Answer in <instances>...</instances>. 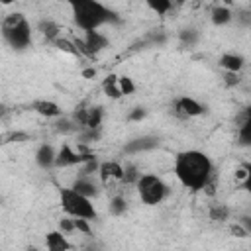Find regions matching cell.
<instances>
[{
	"label": "cell",
	"mask_w": 251,
	"mask_h": 251,
	"mask_svg": "<svg viewBox=\"0 0 251 251\" xmlns=\"http://www.w3.org/2000/svg\"><path fill=\"white\" fill-rule=\"evenodd\" d=\"M210 20H212V24H214V25L222 27V25H227V24H231V22H233V12H231L227 6L220 4V6L212 8V12H210Z\"/></svg>",
	"instance_id": "obj_16"
},
{
	"label": "cell",
	"mask_w": 251,
	"mask_h": 251,
	"mask_svg": "<svg viewBox=\"0 0 251 251\" xmlns=\"http://www.w3.org/2000/svg\"><path fill=\"white\" fill-rule=\"evenodd\" d=\"M96 155L92 153H82L78 149H73L69 143H63L57 149V159H55V169H71V167H78L84 161L92 159Z\"/></svg>",
	"instance_id": "obj_6"
},
{
	"label": "cell",
	"mask_w": 251,
	"mask_h": 251,
	"mask_svg": "<svg viewBox=\"0 0 251 251\" xmlns=\"http://www.w3.org/2000/svg\"><path fill=\"white\" fill-rule=\"evenodd\" d=\"M37 29H39L41 35H43L47 41H51V43L61 37V27H59L55 22H51V20H41L39 25H37Z\"/></svg>",
	"instance_id": "obj_19"
},
{
	"label": "cell",
	"mask_w": 251,
	"mask_h": 251,
	"mask_svg": "<svg viewBox=\"0 0 251 251\" xmlns=\"http://www.w3.org/2000/svg\"><path fill=\"white\" fill-rule=\"evenodd\" d=\"M118 84H120V90H122L124 96H129V94H133V92L137 90L133 78H131V76H126V75L118 76Z\"/></svg>",
	"instance_id": "obj_27"
},
{
	"label": "cell",
	"mask_w": 251,
	"mask_h": 251,
	"mask_svg": "<svg viewBox=\"0 0 251 251\" xmlns=\"http://www.w3.org/2000/svg\"><path fill=\"white\" fill-rule=\"evenodd\" d=\"M2 37L14 51H24L31 45V25L22 12H12L2 20Z\"/></svg>",
	"instance_id": "obj_3"
},
{
	"label": "cell",
	"mask_w": 251,
	"mask_h": 251,
	"mask_svg": "<svg viewBox=\"0 0 251 251\" xmlns=\"http://www.w3.org/2000/svg\"><path fill=\"white\" fill-rule=\"evenodd\" d=\"M237 143L241 147H251V106L243 110V116L237 126Z\"/></svg>",
	"instance_id": "obj_14"
},
{
	"label": "cell",
	"mask_w": 251,
	"mask_h": 251,
	"mask_svg": "<svg viewBox=\"0 0 251 251\" xmlns=\"http://www.w3.org/2000/svg\"><path fill=\"white\" fill-rule=\"evenodd\" d=\"M145 2V6L151 10V12H155L157 16H167L176 4H175V0H143Z\"/></svg>",
	"instance_id": "obj_21"
},
{
	"label": "cell",
	"mask_w": 251,
	"mask_h": 251,
	"mask_svg": "<svg viewBox=\"0 0 251 251\" xmlns=\"http://www.w3.org/2000/svg\"><path fill=\"white\" fill-rule=\"evenodd\" d=\"M96 75H98V73H96V69H94V67L82 69V76H84V78H96Z\"/></svg>",
	"instance_id": "obj_36"
},
{
	"label": "cell",
	"mask_w": 251,
	"mask_h": 251,
	"mask_svg": "<svg viewBox=\"0 0 251 251\" xmlns=\"http://www.w3.org/2000/svg\"><path fill=\"white\" fill-rule=\"evenodd\" d=\"M75 226H76V231H80V233H86V235H90V233H92L90 220H84V218H75Z\"/></svg>",
	"instance_id": "obj_33"
},
{
	"label": "cell",
	"mask_w": 251,
	"mask_h": 251,
	"mask_svg": "<svg viewBox=\"0 0 251 251\" xmlns=\"http://www.w3.org/2000/svg\"><path fill=\"white\" fill-rule=\"evenodd\" d=\"M53 129H55L57 133H63V135H67V133H75L76 129L80 131L78 124H76L73 118H65V116H59V118H55Z\"/></svg>",
	"instance_id": "obj_20"
},
{
	"label": "cell",
	"mask_w": 251,
	"mask_h": 251,
	"mask_svg": "<svg viewBox=\"0 0 251 251\" xmlns=\"http://www.w3.org/2000/svg\"><path fill=\"white\" fill-rule=\"evenodd\" d=\"M139 176H141V173H139V169H137V165L135 163H126L124 165V176H122V184H126V186H135V182L139 180Z\"/></svg>",
	"instance_id": "obj_23"
},
{
	"label": "cell",
	"mask_w": 251,
	"mask_h": 251,
	"mask_svg": "<svg viewBox=\"0 0 251 251\" xmlns=\"http://www.w3.org/2000/svg\"><path fill=\"white\" fill-rule=\"evenodd\" d=\"M122 176H124V165L120 163V161H100V167H98V178H100V184H104V186H108L110 182H114V180H122Z\"/></svg>",
	"instance_id": "obj_8"
},
{
	"label": "cell",
	"mask_w": 251,
	"mask_h": 251,
	"mask_svg": "<svg viewBox=\"0 0 251 251\" xmlns=\"http://www.w3.org/2000/svg\"><path fill=\"white\" fill-rule=\"evenodd\" d=\"M45 247L49 251H69V249H73V243L67 239L65 231L55 229V231H49L45 235Z\"/></svg>",
	"instance_id": "obj_13"
},
{
	"label": "cell",
	"mask_w": 251,
	"mask_h": 251,
	"mask_svg": "<svg viewBox=\"0 0 251 251\" xmlns=\"http://www.w3.org/2000/svg\"><path fill=\"white\" fill-rule=\"evenodd\" d=\"M239 224H241V226L247 229V233L251 235V216H241V218H239Z\"/></svg>",
	"instance_id": "obj_35"
},
{
	"label": "cell",
	"mask_w": 251,
	"mask_h": 251,
	"mask_svg": "<svg viewBox=\"0 0 251 251\" xmlns=\"http://www.w3.org/2000/svg\"><path fill=\"white\" fill-rule=\"evenodd\" d=\"M59 204H61L63 212L73 216V218H84V220L92 222L98 216V212L92 204V198L76 192L73 186L59 188Z\"/></svg>",
	"instance_id": "obj_4"
},
{
	"label": "cell",
	"mask_w": 251,
	"mask_h": 251,
	"mask_svg": "<svg viewBox=\"0 0 251 251\" xmlns=\"http://www.w3.org/2000/svg\"><path fill=\"white\" fill-rule=\"evenodd\" d=\"M155 147H159V137L141 135V137H135V139L127 141L126 147H124V153L126 155H137V153H143V151H151Z\"/></svg>",
	"instance_id": "obj_9"
},
{
	"label": "cell",
	"mask_w": 251,
	"mask_h": 251,
	"mask_svg": "<svg viewBox=\"0 0 251 251\" xmlns=\"http://www.w3.org/2000/svg\"><path fill=\"white\" fill-rule=\"evenodd\" d=\"M108 212H110L112 216H124V214L127 212V200H126V196L114 194V196L110 198V202H108Z\"/></svg>",
	"instance_id": "obj_22"
},
{
	"label": "cell",
	"mask_w": 251,
	"mask_h": 251,
	"mask_svg": "<svg viewBox=\"0 0 251 251\" xmlns=\"http://www.w3.org/2000/svg\"><path fill=\"white\" fill-rule=\"evenodd\" d=\"M55 159H57V151H55V147L51 143H41L37 147V151H35V163H37L39 169H45V171L53 169L55 167Z\"/></svg>",
	"instance_id": "obj_12"
},
{
	"label": "cell",
	"mask_w": 251,
	"mask_h": 251,
	"mask_svg": "<svg viewBox=\"0 0 251 251\" xmlns=\"http://www.w3.org/2000/svg\"><path fill=\"white\" fill-rule=\"evenodd\" d=\"M12 2H14V0H2V4H6V6H8V4H12Z\"/></svg>",
	"instance_id": "obj_38"
},
{
	"label": "cell",
	"mask_w": 251,
	"mask_h": 251,
	"mask_svg": "<svg viewBox=\"0 0 251 251\" xmlns=\"http://www.w3.org/2000/svg\"><path fill=\"white\" fill-rule=\"evenodd\" d=\"M104 120V108L102 106H88L86 108V124L84 127H92V129H100ZM82 127V129H84Z\"/></svg>",
	"instance_id": "obj_17"
},
{
	"label": "cell",
	"mask_w": 251,
	"mask_h": 251,
	"mask_svg": "<svg viewBox=\"0 0 251 251\" xmlns=\"http://www.w3.org/2000/svg\"><path fill=\"white\" fill-rule=\"evenodd\" d=\"M249 8H251V6H249Z\"/></svg>",
	"instance_id": "obj_39"
},
{
	"label": "cell",
	"mask_w": 251,
	"mask_h": 251,
	"mask_svg": "<svg viewBox=\"0 0 251 251\" xmlns=\"http://www.w3.org/2000/svg\"><path fill=\"white\" fill-rule=\"evenodd\" d=\"M59 229L65 231V233H71V231H76V226H75V218L73 216H65L59 220Z\"/></svg>",
	"instance_id": "obj_31"
},
{
	"label": "cell",
	"mask_w": 251,
	"mask_h": 251,
	"mask_svg": "<svg viewBox=\"0 0 251 251\" xmlns=\"http://www.w3.org/2000/svg\"><path fill=\"white\" fill-rule=\"evenodd\" d=\"M178 39H180V43H182L184 47H192V45L198 43L200 33H198L196 27H184V29L178 31Z\"/></svg>",
	"instance_id": "obj_24"
},
{
	"label": "cell",
	"mask_w": 251,
	"mask_h": 251,
	"mask_svg": "<svg viewBox=\"0 0 251 251\" xmlns=\"http://www.w3.org/2000/svg\"><path fill=\"white\" fill-rule=\"evenodd\" d=\"M218 65L224 71H231V73H241V69L245 67V59L239 53H222L218 59Z\"/></svg>",
	"instance_id": "obj_15"
},
{
	"label": "cell",
	"mask_w": 251,
	"mask_h": 251,
	"mask_svg": "<svg viewBox=\"0 0 251 251\" xmlns=\"http://www.w3.org/2000/svg\"><path fill=\"white\" fill-rule=\"evenodd\" d=\"M135 188L141 202L147 206H157L163 200H167V196L171 194V186L155 173H143L135 182Z\"/></svg>",
	"instance_id": "obj_5"
},
{
	"label": "cell",
	"mask_w": 251,
	"mask_h": 251,
	"mask_svg": "<svg viewBox=\"0 0 251 251\" xmlns=\"http://www.w3.org/2000/svg\"><path fill=\"white\" fill-rule=\"evenodd\" d=\"M102 90H104V94L108 96V98H112V100H120L124 94H122V90H120V84H118V76L116 75H108L104 80H102Z\"/></svg>",
	"instance_id": "obj_18"
},
{
	"label": "cell",
	"mask_w": 251,
	"mask_h": 251,
	"mask_svg": "<svg viewBox=\"0 0 251 251\" xmlns=\"http://www.w3.org/2000/svg\"><path fill=\"white\" fill-rule=\"evenodd\" d=\"M173 112L176 118L180 120H188V118H196V116H202L206 112V108L192 96H178L175 102H173Z\"/></svg>",
	"instance_id": "obj_7"
},
{
	"label": "cell",
	"mask_w": 251,
	"mask_h": 251,
	"mask_svg": "<svg viewBox=\"0 0 251 251\" xmlns=\"http://www.w3.org/2000/svg\"><path fill=\"white\" fill-rule=\"evenodd\" d=\"M241 167L245 169V176H243V180H241V188L251 196V161H245Z\"/></svg>",
	"instance_id": "obj_30"
},
{
	"label": "cell",
	"mask_w": 251,
	"mask_h": 251,
	"mask_svg": "<svg viewBox=\"0 0 251 251\" xmlns=\"http://www.w3.org/2000/svg\"><path fill=\"white\" fill-rule=\"evenodd\" d=\"M145 116H147V110L141 108V106H135V108L127 114V120H129V122H141Z\"/></svg>",
	"instance_id": "obj_34"
},
{
	"label": "cell",
	"mask_w": 251,
	"mask_h": 251,
	"mask_svg": "<svg viewBox=\"0 0 251 251\" xmlns=\"http://www.w3.org/2000/svg\"><path fill=\"white\" fill-rule=\"evenodd\" d=\"M224 84L226 86H237L239 82H241V76H239V73H231V71H224Z\"/></svg>",
	"instance_id": "obj_32"
},
{
	"label": "cell",
	"mask_w": 251,
	"mask_h": 251,
	"mask_svg": "<svg viewBox=\"0 0 251 251\" xmlns=\"http://www.w3.org/2000/svg\"><path fill=\"white\" fill-rule=\"evenodd\" d=\"M173 171L178 182L192 192L204 190L214 180V163L200 149H186L176 153Z\"/></svg>",
	"instance_id": "obj_1"
},
{
	"label": "cell",
	"mask_w": 251,
	"mask_h": 251,
	"mask_svg": "<svg viewBox=\"0 0 251 251\" xmlns=\"http://www.w3.org/2000/svg\"><path fill=\"white\" fill-rule=\"evenodd\" d=\"M53 45L59 49V51H63V53H69V55H75V57H80V53H78V49H76V45H75V41H71V39H67V37H59V39H55L53 41Z\"/></svg>",
	"instance_id": "obj_25"
},
{
	"label": "cell",
	"mask_w": 251,
	"mask_h": 251,
	"mask_svg": "<svg viewBox=\"0 0 251 251\" xmlns=\"http://www.w3.org/2000/svg\"><path fill=\"white\" fill-rule=\"evenodd\" d=\"M229 218V208L226 204H212L210 206V220L214 222H226Z\"/></svg>",
	"instance_id": "obj_26"
},
{
	"label": "cell",
	"mask_w": 251,
	"mask_h": 251,
	"mask_svg": "<svg viewBox=\"0 0 251 251\" xmlns=\"http://www.w3.org/2000/svg\"><path fill=\"white\" fill-rule=\"evenodd\" d=\"M233 20H235L241 27H251V8L237 10V12L233 14Z\"/></svg>",
	"instance_id": "obj_29"
},
{
	"label": "cell",
	"mask_w": 251,
	"mask_h": 251,
	"mask_svg": "<svg viewBox=\"0 0 251 251\" xmlns=\"http://www.w3.org/2000/svg\"><path fill=\"white\" fill-rule=\"evenodd\" d=\"M188 2H194V0H175L176 6H182V4H188Z\"/></svg>",
	"instance_id": "obj_37"
},
{
	"label": "cell",
	"mask_w": 251,
	"mask_h": 251,
	"mask_svg": "<svg viewBox=\"0 0 251 251\" xmlns=\"http://www.w3.org/2000/svg\"><path fill=\"white\" fill-rule=\"evenodd\" d=\"M98 167H100V161L96 157L84 161L82 165H78V175H86V176H92L94 173H98Z\"/></svg>",
	"instance_id": "obj_28"
},
{
	"label": "cell",
	"mask_w": 251,
	"mask_h": 251,
	"mask_svg": "<svg viewBox=\"0 0 251 251\" xmlns=\"http://www.w3.org/2000/svg\"><path fill=\"white\" fill-rule=\"evenodd\" d=\"M76 192H80V194H84V196H88V198H96L98 194H100V184L92 178V176H86V175H78L75 180H73V184H71Z\"/></svg>",
	"instance_id": "obj_11"
},
{
	"label": "cell",
	"mask_w": 251,
	"mask_h": 251,
	"mask_svg": "<svg viewBox=\"0 0 251 251\" xmlns=\"http://www.w3.org/2000/svg\"><path fill=\"white\" fill-rule=\"evenodd\" d=\"M31 110H33V112H37L39 116L47 118V120H55V118L63 116L61 106H59L57 102H53V100H47V98L33 100V102H31Z\"/></svg>",
	"instance_id": "obj_10"
},
{
	"label": "cell",
	"mask_w": 251,
	"mask_h": 251,
	"mask_svg": "<svg viewBox=\"0 0 251 251\" xmlns=\"http://www.w3.org/2000/svg\"><path fill=\"white\" fill-rule=\"evenodd\" d=\"M75 25L80 31H96L108 24H118L120 16L100 0H67Z\"/></svg>",
	"instance_id": "obj_2"
}]
</instances>
